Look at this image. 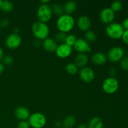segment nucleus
I'll return each instance as SVG.
<instances>
[{
  "mask_svg": "<svg viewBox=\"0 0 128 128\" xmlns=\"http://www.w3.org/2000/svg\"><path fill=\"white\" fill-rule=\"evenodd\" d=\"M75 25L74 18L71 15L63 14L58 17L56 21V26L60 32L67 33L74 28Z\"/></svg>",
  "mask_w": 128,
  "mask_h": 128,
  "instance_id": "nucleus-1",
  "label": "nucleus"
},
{
  "mask_svg": "<svg viewBox=\"0 0 128 128\" xmlns=\"http://www.w3.org/2000/svg\"><path fill=\"white\" fill-rule=\"evenodd\" d=\"M32 32L34 36L38 40H44L47 38L50 34V28L47 24L38 21L32 24Z\"/></svg>",
  "mask_w": 128,
  "mask_h": 128,
  "instance_id": "nucleus-2",
  "label": "nucleus"
},
{
  "mask_svg": "<svg viewBox=\"0 0 128 128\" xmlns=\"http://www.w3.org/2000/svg\"><path fill=\"white\" fill-rule=\"evenodd\" d=\"M124 30L121 24L113 22L108 24L106 28V33L109 38L112 40H117L122 38Z\"/></svg>",
  "mask_w": 128,
  "mask_h": 128,
  "instance_id": "nucleus-3",
  "label": "nucleus"
},
{
  "mask_svg": "<svg viewBox=\"0 0 128 128\" xmlns=\"http://www.w3.org/2000/svg\"><path fill=\"white\" fill-rule=\"evenodd\" d=\"M30 127L32 128H42L46 124V118L41 112H34L30 115L28 119Z\"/></svg>",
  "mask_w": 128,
  "mask_h": 128,
  "instance_id": "nucleus-4",
  "label": "nucleus"
},
{
  "mask_svg": "<svg viewBox=\"0 0 128 128\" xmlns=\"http://www.w3.org/2000/svg\"><path fill=\"white\" fill-rule=\"evenodd\" d=\"M119 82L114 77H108L105 79L102 84V90L106 93L111 94H114L118 90Z\"/></svg>",
  "mask_w": 128,
  "mask_h": 128,
  "instance_id": "nucleus-5",
  "label": "nucleus"
},
{
  "mask_svg": "<svg viewBox=\"0 0 128 128\" xmlns=\"http://www.w3.org/2000/svg\"><path fill=\"white\" fill-rule=\"evenodd\" d=\"M52 16L51 6L41 4L37 10V17L39 21L46 23L51 20Z\"/></svg>",
  "mask_w": 128,
  "mask_h": 128,
  "instance_id": "nucleus-6",
  "label": "nucleus"
},
{
  "mask_svg": "<svg viewBox=\"0 0 128 128\" xmlns=\"http://www.w3.org/2000/svg\"><path fill=\"white\" fill-rule=\"evenodd\" d=\"M124 57V50L120 46L112 48L108 51L107 58L111 62H117Z\"/></svg>",
  "mask_w": 128,
  "mask_h": 128,
  "instance_id": "nucleus-7",
  "label": "nucleus"
},
{
  "mask_svg": "<svg viewBox=\"0 0 128 128\" xmlns=\"http://www.w3.org/2000/svg\"><path fill=\"white\" fill-rule=\"evenodd\" d=\"M100 18L102 23L110 24L114 20L115 12L110 8H105L100 12Z\"/></svg>",
  "mask_w": 128,
  "mask_h": 128,
  "instance_id": "nucleus-8",
  "label": "nucleus"
},
{
  "mask_svg": "<svg viewBox=\"0 0 128 128\" xmlns=\"http://www.w3.org/2000/svg\"><path fill=\"white\" fill-rule=\"evenodd\" d=\"M21 38L19 34H11L6 39L5 44L8 49L14 50L20 47L21 44Z\"/></svg>",
  "mask_w": 128,
  "mask_h": 128,
  "instance_id": "nucleus-9",
  "label": "nucleus"
},
{
  "mask_svg": "<svg viewBox=\"0 0 128 128\" xmlns=\"http://www.w3.org/2000/svg\"><path fill=\"white\" fill-rule=\"evenodd\" d=\"M73 47L79 54H86L91 51V48L89 42L83 38H77Z\"/></svg>",
  "mask_w": 128,
  "mask_h": 128,
  "instance_id": "nucleus-10",
  "label": "nucleus"
},
{
  "mask_svg": "<svg viewBox=\"0 0 128 128\" xmlns=\"http://www.w3.org/2000/svg\"><path fill=\"white\" fill-rule=\"evenodd\" d=\"M79 75L82 81L85 82H91L94 80L95 72L92 68L90 67H84L81 69Z\"/></svg>",
  "mask_w": 128,
  "mask_h": 128,
  "instance_id": "nucleus-11",
  "label": "nucleus"
},
{
  "mask_svg": "<svg viewBox=\"0 0 128 128\" xmlns=\"http://www.w3.org/2000/svg\"><path fill=\"white\" fill-rule=\"evenodd\" d=\"M72 52V48L65 43L61 44L60 45L58 46L57 49L55 51L58 57L61 59H64L69 57L71 54Z\"/></svg>",
  "mask_w": 128,
  "mask_h": 128,
  "instance_id": "nucleus-12",
  "label": "nucleus"
},
{
  "mask_svg": "<svg viewBox=\"0 0 128 128\" xmlns=\"http://www.w3.org/2000/svg\"><path fill=\"white\" fill-rule=\"evenodd\" d=\"M76 24L79 30L83 32L89 31L91 26V20L88 16L86 15H82L78 18Z\"/></svg>",
  "mask_w": 128,
  "mask_h": 128,
  "instance_id": "nucleus-13",
  "label": "nucleus"
},
{
  "mask_svg": "<svg viewBox=\"0 0 128 128\" xmlns=\"http://www.w3.org/2000/svg\"><path fill=\"white\" fill-rule=\"evenodd\" d=\"M30 115L31 114L28 109L24 106H19L14 110L15 117L20 120V121H27L28 120Z\"/></svg>",
  "mask_w": 128,
  "mask_h": 128,
  "instance_id": "nucleus-14",
  "label": "nucleus"
},
{
  "mask_svg": "<svg viewBox=\"0 0 128 128\" xmlns=\"http://www.w3.org/2000/svg\"><path fill=\"white\" fill-rule=\"evenodd\" d=\"M42 46L45 51L50 52H53L56 51L58 45L54 39L48 37L47 38L43 40Z\"/></svg>",
  "mask_w": 128,
  "mask_h": 128,
  "instance_id": "nucleus-15",
  "label": "nucleus"
},
{
  "mask_svg": "<svg viewBox=\"0 0 128 128\" xmlns=\"http://www.w3.org/2000/svg\"><path fill=\"white\" fill-rule=\"evenodd\" d=\"M107 60V55L102 52H96L91 57V61L92 62V63L97 66H102V65L104 64Z\"/></svg>",
  "mask_w": 128,
  "mask_h": 128,
  "instance_id": "nucleus-16",
  "label": "nucleus"
},
{
  "mask_svg": "<svg viewBox=\"0 0 128 128\" xmlns=\"http://www.w3.org/2000/svg\"><path fill=\"white\" fill-rule=\"evenodd\" d=\"M88 61V57L86 54H78L75 58L74 63L77 66L78 68H82L86 67Z\"/></svg>",
  "mask_w": 128,
  "mask_h": 128,
  "instance_id": "nucleus-17",
  "label": "nucleus"
},
{
  "mask_svg": "<svg viewBox=\"0 0 128 128\" xmlns=\"http://www.w3.org/2000/svg\"><path fill=\"white\" fill-rule=\"evenodd\" d=\"M77 9V4L75 1H68L65 2L63 6L64 12L66 14L71 15L76 11Z\"/></svg>",
  "mask_w": 128,
  "mask_h": 128,
  "instance_id": "nucleus-18",
  "label": "nucleus"
},
{
  "mask_svg": "<svg viewBox=\"0 0 128 128\" xmlns=\"http://www.w3.org/2000/svg\"><path fill=\"white\" fill-rule=\"evenodd\" d=\"M103 122L99 117L92 118L88 125V128H103Z\"/></svg>",
  "mask_w": 128,
  "mask_h": 128,
  "instance_id": "nucleus-19",
  "label": "nucleus"
},
{
  "mask_svg": "<svg viewBox=\"0 0 128 128\" xmlns=\"http://www.w3.org/2000/svg\"><path fill=\"white\" fill-rule=\"evenodd\" d=\"M51 11H52V14H54L55 16H57L60 17V16L64 14V10H63V6L60 3H56L52 4V6H51Z\"/></svg>",
  "mask_w": 128,
  "mask_h": 128,
  "instance_id": "nucleus-20",
  "label": "nucleus"
},
{
  "mask_svg": "<svg viewBox=\"0 0 128 128\" xmlns=\"http://www.w3.org/2000/svg\"><path fill=\"white\" fill-rule=\"evenodd\" d=\"M76 124V119L73 116H68L65 118L62 122L64 128H72Z\"/></svg>",
  "mask_w": 128,
  "mask_h": 128,
  "instance_id": "nucleus-21",
  "label": "nucleus"
},
{
  "mask_svg": "<svg viewBox=\"0 0 128 128\" xmlns=\"http://www.w3.org/2000/svg\"><path fill=\"white\" fill-rule=\"evenodd\" d=\"M14 8V5L11 1H2L1 10L4 12H10L12 11Z\"/></svg>",
  "mask_w": 128,
  "mask_h": 128,
  "instance_id": "nucleus-22",
  "label": "nucleus"
},
{
  "mask_svg": "<svg viewBox=\"0 0 128 128\" xmlns=\"http://www.w3.org/2000/svg\"><path fill=\"white\" fill-rule=\"evenodd\" d=\"M66 71L69 74L75 75L78 72V68L74 62H70L66 64Z\"/></svg>",
  "mask_w": 128,
  "mask_h": 128,
  "instance_id": "nucleus-23",
  "label": "nucleus"
},
{
  "mask_svg": "<svg viewBox=\"0 0 128 128\" xmlns=\"http://www.w3.org/2000/svg\"><path fill=\"white\" fill-rule=\"evenodd\" d=\"M84 40L88 42H94L97 38V35L92 30H89L86 31L84 35Z\"/></svg>",
  "mask_w": 128,
  "mask_h": 128,
  "instance_id": "nucleus-24",
  "label": "nucleus"
},
{
  "mask_svg": "<svg viewBox=\"0 0 128 128\" xmlns=\"http://www.w3.org/2000/svg\"><path fill=\"white\" fill-rule=\"evenodd\" d=\"M110 8L114 12H120L122 9V4L120 1H114L111 3Z\"/></svg>",
  "mask_w": 128,
  "mask_h": 128,
  "instance_id": "nucleus-25",
  "label": "nucleus"
},
{
  "mask_svg": "<svg viewBox=\"0 0 128 128\" xmlns=\"http://www.w3.org/2000/svg\"><path fill=\"white\" fill-rule=\"evenodd\" d=\"M66 36H67V35L66 33L59 31L55 35V41L57 42V43L58 42H60L61 44L64 43Z\"/></svg>",
  "mask_w": 128,
  "mask_h": 128,
  "instance_id": "nucleus-26",
  "label": "nucleus"
},
{
  "mask_svg": "<svg viewBox=\"0 0 128 128\" xmlns=\"http://www.w3.org/2000/svg\"><path fill=\"white\" fill-rule=\"evenodd\" d=\"M76 40H77V38L74 34L67 35L64 43L72 48V46H74L75 42H76Z\"/></svg>",
  "mask_w": 128,
  "mask_h": 128,
  "instance_id": "nucleus-27",
  "label": "nucleus"
},
{
  "mask_svg": "<svg viewBox=\"0 0 128 128\" xmlns=\"http://www.w3.org/2000/svg\"><path fill=\"white\" fill-rule=\"evenodd\" d=\"M120 62V68L123 71H128V56L124 57Z\"/></svg>",
  "mask_w": 128,
  "mask_h": 128,
  "instance_id": "nucleus-28",
  "label": "nucleus"
},
{
  "mask_svg": "<svg viewBox=\"0 0 128 128\" xmlns=\"http://www.w3.org/2000/svg\"><path fill=\"white\" fill-rule=\"evenodd\" d=\"M2 61H3V63L5 65L10 66V65H11L13 63L14 60L11 56H10V55H6V56H4L3 59H2Z\"/></svg>",
  "mask_w": 128,
  "mask_h": 128,
  "instance_id": "nucleus-29",
  "label": "nucleus"
},
{
  "mask_svg": "<svg viewBox=\"0 0 128 128\" xmlns=\"http://www.w3.org/2000/svg\"><path fill=\"white\" fill-rule=\"evenodd\" d=\"M17 128H30V126L28 121H21L18 123Z\"/></svg>",
  "mask_w": 128,
  "mask_h": 128,
  "instance_id": "nucleus-30",
  "label": "nucleus"
},
{
  "mask_svg": "<svg viewBox=\"0 0 128 128\" xmlns=\"http://www.w3.org/2000/svg\"><path fill=\"white\" fill-rule=\"evenodd\" d=\"M10 20H8V19H4V20H1V21L0 22V28H7L10 26Z\"/></svg>",
  "mask_w": 128,
  "mask_h": 128,
  "instance_id": "nucleus-31",
  "label": "nucleus"
},
{
  "mask_svg": "<svg viewBox=\"0 0 128 128\" xmlns=\"http://www.w3.org/2000/svg\"><path fill=\"white\" fill-rule=\"evenodd\" d=\"M121 39L124 43L128 45V30H124Z\"/></svg>",
  "mask_w": 128,
  "mask_h": 128,
  "instance_id": "nucleus-32",
  "label": "nucleus"
},
{
  "mask_svg": "<svg viewBox=\"0 0 128 128\" xmlns=\"http://www.w3.org/2000/svg\"><path fill=\"white\" fill-rule=\"evenodd\" d=\"M121 25H122L124 30H128V18H125L124 20H123Z\"/></svg>",
  "mask_w": 128,
  "mask_h": 128,
  "instance_id": "nucleus-33",
  "label": "nucleus"
},
{
  "mask_svg": "<svg viewBox=\"0 0 128 128\" xmlns=\"http://www.w3.org/2000/svg\"><path fill=\"white\" fill-rule=\"evenodd\" d=\"M41 45H42V44H41V42H40V40H36L34 41L33 46H34V47L38 48V47H40V46H41Z\"/></svg>",
  "mask_w": 128,
  "mask_h": 128,
  "instance_id": "nucleus-34",
  "label": "nucleus"
},
{
  "mask_svg": "<svg viewBox=\"0 0 128 128\" xmlns=\"http://www.w3.org/2000/svg\"><path fill=\"white\" fill-rule=\"evenodd\" d=\"M116 74V70L114 68H111L110 70V74L111 75V77H114V76H115V74Z\"/></svg>",
  "mask_w": 128,
  "mask_h": 128,
  "instance_id": "nucleus-35",
  "label": "nucleus"
},
{
  "mask_svg": "<svg viewBox=\"0 0 128 128\" xmlns=\"http://www.w3.org/2000/svg\"><path fill=\"white\" fill-rule=\"evenodd\" d=\"M4 65L3 63L0 62V75L2 74L3 73L4 71Z\"/></svg>",
  "mask_w": 128,
  "mask_h": 128,
  "instance_id": "nucleus-36",
  "label": "nucleus"
},
{
  "mask_svg": "<svg viewBox=\"0 0 128 128\" xmlns=\"http://www.w3.org/2000/svg\"><path fill=\"white\" fill-rule=\"evenodd\" d=\"M4 52H3V50L0 47V62L1 61H2V59L4 58Z\"/></svg>",
  "mask_w": 128,
  "mask_h": 128,
  "instance_id": "nucleus-37",
  "label": "nucleus"
},
{
  "mask_svg": "<svg viewBox=\"0 0 128 128\" xmlns=\"http://www.w3.org/2000/svg\"><path fill=\"white\" fill-rule=\"evenodd\" d=\"M19 32H20V29L18 28H15L13 29L12 33L15 34H19Z\"/></svg>",
  "mask_w": 128,
  "mask_h": 128,
  "instance_id": "nucleus-38",
  "label": "nucleus"
},
{
  "mask_svg": "<svg viewBox=\"0 0 128 128\" xmlns=\"http://www.w3.org/2000/svg\"><path fill=\"white\" fill-rule=\"evenodd\" d=\"M77 128H88V126H86L84 124H81L78 126Z\"/></svg>",
  "mask_w": 128,
  "mask_h": 128,
  "instance_id": "nucleus-39",
  "label": "nucleus"
},
{
  "mask_svg": "<svg viewBox=\"0 0 128 128\" xmlns=\"http://www.w3.org/2000/svg\"><path fill=\"white\" fill-rule=\"evenodd\" d=\"M50 2V0H47V1H41V4H48V3Z\"/></svg>",
  "mask_w": 128,
  "mask_h": 128,
  "instance_id": "nucleus-40",
  "label": "nucleus"
},
{
  "mask_svg": "<svg viewBox=\"0 0 128 128\" xmlns=\"http://www.w3.org/2000/svg\"><path fill=\"white\" fill-rule=\"evenodd\" d=\"M1 3H2V1L0 0V10H1Z\"/></svg>",
  "mask_w": 128,
  "mask_h": 128,
  "instance_id": "nucleus-41",
  "label": "nucleus"
},
{
  "mask_svg": "<svg viewBox=\"0 0 128 128\" xmlns=\"http://www.w3.org/2000/svg\"><path fill=\"white\" fill-rule=\"evenodd\" d=\"M1 28H0V34H1Z\"/></svg>",
  "mask_w": 128,
  "mask_h": 128,
  "instance_id": "nucleus-42",
  "label": "nucleus"
},
{
  "mask_svg": "<svg viewBox=\"0 0 128 128\" xmlns=\"http://www.w3.org/2000/svg\"></svg>",
  "mask_w": 128,
  "mask_h": 128,
  "instance_id": "nucleus-43",
  "label": "nucleus"
},
{
  "mask_svg": "<svg viewBox=\"0 0 128 128\" xmlns=\"http://www.w3.org/2000/svg\"></svg>",
  "mask_w": 128,
  "mask_h": 128,
  "instance_id": "nucleus-44",
  "label": "nucleus"
}]
</instances>
